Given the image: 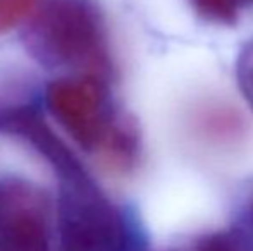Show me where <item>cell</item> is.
Returning <instances> with one entry per match:
<instances>
[{"label":"cell","instance_id":"obj_1","mask_svg":"<svg viewBox=\"0 0 253 251\" xmlns=\"http://www.w3.org/2000/svg\"><path fill=\"white\" fill-rule=\"evenodd\" d=\"M52 115L78 144L126 164L136 153V134L112 112L105 86L97 76L64 77L47 88Z\"/></svg>","mask_w":253,"mask_h":251},{"label":"cell","instance_id":"obj_2","mask_svg":"<svg viewBox=\"0 0 253 251\" xmlns=\"http://www.w3.org/2000/svg\"><path fill=\"white\" fill-rule=\"evenodd\" d=\"M30 30V50L48 66L102 71L107 43L91 0H47Z\"/></svg>","mask_w":253,"mask_h":251},{"label":"cell","instance_id":"obj_3","mask_svg":"<svg viewBox=\"0 0 253 251\" xmlns=\"http://www.w3.org/2000/svg\"><path fill=\"white\" fill-rule=\"evenodd\" d=\"M193 9L210 23L231 24L253 0H190Z\"/></svg>","mask_w":253,"mask_h":251},{"label":"cell","instance_id":"obj_4","mask_svg":"<svg viewBox=\"0 0 253 251\" xmlns=\"http://www.w3.org/2000/svg\"><path fill=\"white\" fill-rule=\"evenodd\" d=\"M45 0H0V33L10 31L37 14Z\"/></svg>","mask_w":253,"mask_h":251},{"label":"cell","instance_id":"obj_5","mask_svg":"<svg viewBox=\"0 0 253 251\" xmlns=\"http://www.w3.org/2000/svg\"><path fill=\"white\" fill-rule=\"evenodd\" d=\"M236 77L245 100L253 110V40L241 48L236 62Z\"/></svg>","mask_w":253,"mask_h":251}]
</instances>
